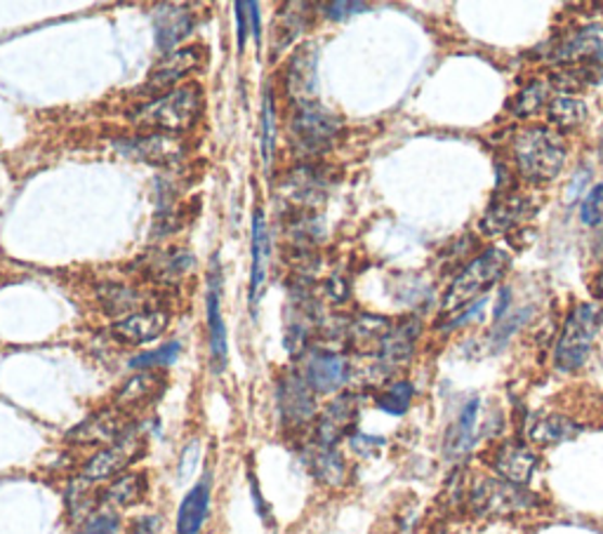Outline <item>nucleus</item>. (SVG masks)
<instances>
[{"label": "nucleus", "mask_w": 603, "mask_h": 534, "mask_svg": "<svg viewBox=\"0 0 603 534\" xmlns=\"http://www.w3.org/2000/svg\"><path fill=\"white\" fill-rule=\"evenodd\" d=\"M547 97H550V86H547V83H530L516 94V100L512 104V112L518 118L536 116L540 108L547 104Z\"/></svg>", "instance_id": "2f4dec72"}, {"label": "nucleus", "mask_w": 603, "mask_h": 534, "mask_svg": "<svg viewBox=\"0 0 603 534\" xmlns=\"http://www.w3.org/2000/svg\"><path fill=\"white\" fill-rule=\"evenodd\" d=\"M305 377L313 393H335L347 385L351 377V365L342 353L328 349H313L305 361Z\"/></svg>", "instance_id": "1a4fd4ad"}, {"label": "nucleus", "mask_w": 603, "mask_h": 534, "mask_svg": "<svg viewBox=\"0 0 603 534\" xmlns=\"http://www.w3.org/2000/svg\"><path fill=\"white\" fill-rule=\"evenodd\" d=\"M413 395H415V389L410 381H396V385H392L389 389H385L377 395L375 403L382 413L401 417L408 413L410 403H413Z\"/></svg>", "instance_id": "7c9ffc66"}, {"label": "nucleus", "mask_w": 603, "mask_h": 534, "mask_svg": "<svg viewBox=\"0 0 603 534\" xmlns=\"http://www.w3.org/2000/svg\"><path fill=\"white\" fill-rule=\"evenodd\" d=\"M514 160L524 180L550 182L564 168L566 146L550 128L533 126L521 130L514 140Z\"/></svg>", "instance_id": "f257e3e1"}, {"label": "nucleus", "mask_w": 603, "mask_h": 534, "mask_svg": "<svg viewBox=\"0 0 603 534\" xmlns=\"http://www.w3.org/2000/svg\"><path fill=\"white\" fill-rule=\"evenodd\" d=\"M349 443H351V450H354V452H359V455H363V457L373 455L375 450H380L382 445H385V441H382V438L363 435V433H354V435L349 438Z\"/></svg>", "instance_id": "ea45409f"}, {"label": "nucleus", "mask_w": 603, "mask_h": 534, "mask_svg": "<svg viewBox=\"0 0 603 534\" xmlns=\"http://www.w3.org/2000/svg\"><path fill=\"white\" fill-rule=\"evenodd\" d=\"M470 504L482 516H512L536 506V497L524 487L502 481V478H482L472 492Z\"/></svg>", "instance_id": "423d86ee"}, {"label": "nucleus", "mask_w": 603, "mask_h": 534, "mask_svg": "<svg viewBox=\"0 0 603 534\" xmlns=\"http://www.w3.org/2000/svg\"><path fill=\"white\" fill-rule=\"evenodd\" d=\"M245 3H236V19H239V48L243 50L245 45V34H248V26H245Z\"/></svg>", "instance_id": "c03bdc74"}, {"label": "nucleus", "mask_w": 603, "mask_h": 534, "mask_svg": "<svg viewBox=\"0 0 603 534\" xmlns=\"http://www.w3.org/2000/svg\"><path fill=\"white\" fill-rule=\"evenodd\" d=\"M168 323H170V313L166 309H146L118 321L112 327V333L118 341H123V344L142 347L166 333Z\"/></svg>", "instance_id": "ddd939ff"}, {"label": "nucleus", "mask_w": 603, "mask_h": 534, "mask_svg": "<svg viewBox=\"0 0 603 534\" xmlns=\"http://www.w3.org/2000/svg\"><path fill=\"white\" fill-rule=\"evenodd\" d=\"M547 118L559 128H580L587 120V104L564 94V97H556L547 104Z\"/></svg>", "instance_id": "c756f323"}, {"label": "nucleus", "mask_w": 603, "mask_h": 534, "mask_svg": "<svg viewBox=\"0 0 603 534\" xmlns=\"http://www.w3.org/2000/svg\"><path fill=\"white\" fill-rule=\"evenodd\" d=\"M594 287H596V292H599V295L603 297V273H601V276H599V278H596V283H594Z\"/></svg>", "instance_id": "09e8293b"}, {"label": "nucleus", "mask_w": 603, "mask_h": 534, "mask_svg": "<svg viewBox=\"0 0 603 534\" xmlns=\"http://www.w3.org/2000/svg\"><path fill=\"white\" fill-rule=\"evenodd\" d=\"M339 128V118L317 102L297 104L291 118V134L295 136L297 148L311 156L331 148L337 140Z\"/></svg>", "instance_id": "39448f33"}, {"label": "nucleus", "mask_w": 603, "mask_h": 534, "mask_svg": "<svg viewBox=\"0 0 603 534\" xmlns=\"http://www.w3.org/2000/svg\"><path fill=\"white\" fill-rule=\"evenodd\" d=\"M307 464H309L311 476L317 478V481H321L325 485L345 483L347 467H345V459H342V455L335 447H325V445L317 443V447H311L307 452Z\"/></svg>", "instance_id": "393cba45"}, {"label": "nucleus", "mask_w": 603, "mask_h": 534, "mask_svg": "<svg viewBox=\"0 0 603 534\" xmlns=\"http://www.w3.org/2000/svg\"><path fill=\"white\" fill-rule=\"evenodd\" d=\"M392 330V323L387 318H377V316H361L349 327V337L351 344L359 349H380L382 339L387 337V333Z\"/></svg>", "instance_id": "c85d7f7f"}, {"label": "nucleus", "mask_w": 603, "mask_h": 534, "mask_svg": "<svg viewBox=\"0 0 603 534\" xmlns=\"http://www.w3.org/2000/svg\"><path fill=\"white\" fill-rule=\"evenodd\" d=\"M217 257L213 259L210 278H208V297H205V309H208V335H210V359L215 373H222L229 359L227 344V327L222 318V276H219Z\"/></svg>", "instance_id": "9b49d317"}, {"label": "nucleus", "mask_w": 603, "mask_h": 534, "mask_svg": "<svg viewBox=\"0 0 603 534\" xmlns=\"http://www.w3.org/2000/svg\"><path fill=\"white\" fill-rule=\"evenodd\" d=\"M285 86L297 104L311 102V94L317 90V52L311 45L295 50L291 62H287Z\"/></svg>", "instance_id": "412c9836"}, {"label": "nucleus", "mask_w": 603, "mask_h": 534, "mask_svg": "<svg viewBox=\"0 0 603 534\" xmlns=\"http://www.w3.org/2000/svg\"><path fill=\"white\" fill-rule=\"evenodd\" d=\"M149 483L144 473H123L114 478L112 483L102 490V502L118 506V509H130V506L140 504L146 495Z\"/></svg>", "instance_id": "a878e982"}, {"label": "nucleus", "mask_w": 603, "mask_h": 534, "mask_svg": "<svg viewBox=\"0 0 603 534\" xmlns=\"http://www.w3.org/2000/svg\"><path fill=\"white\" fill-rule=\"evenodd\" d=\"M580 217H582V224L587 226H596L601 219H603V184L594 186L582 200V208H580Z\"/></svg>", "instance_id": "4c0bfd02"}, {"label": "nucleus", "mask_w": 603, "mask_h": 534, "mask_svg": "<svg viewBox=\"0 0 603 534\" xmlns=\"http://www.w3.org/2000/svg\"><path fill=\"white\" fill-rule=\"evenodd\" d=\"M166 387V379H163L156 369H142V373L132 375L126 385H123L116 393V407L120 413H132V409H140L154 403Z\"/></svg>", "instance_id": "aec40b11"}, {"label": "nucleus", "mask_w": 603, "mask_h": 534, "mask_svg": "<svg viewBox=\"0 0 603 534\" xmlns=\"http://www.w3.org/2000/svg\"><path fill=\"white\" fill-rule=\"evenodd\" d=\"M118 144H123V154L144 160L149 166H170V162H177L184 154L182 142H177L170 134H149L140 136V140H126Z\"/></svg>", "instance_id": "f3484780"}, {"label": "nucleus", "mask_w": 603, "mask_h": 534, "mask_svg": "<svg viewBox=\"0 0 603 534\" xmlns=\"http://www.w3.org/2000/svg\"><path fill=\"white\" fill-rule=\"evenodd\" d=\"M580 427L575 421L559 417V415H550V417H540L530 424V441L538 445H556L570 441V438L578 435Z\"/></svg>", "instance_id": "bb28decb"}, {"label": "nucleus", "mask_w": 603, "mask_h": 534, "mask_svg": "<svg viewBox=\"0 0 603 534\" xmlns=\"http://www.w3.org/2000/svg\"><path fill=\"white\" fill-rule=\"evenodd\" d=\"M530 313H533L530 309H521L518 313H512V318H506L504 323H498V327H496V330H492V335H490L492 347L502 349V347L506 344V341H510V337L518 330V327L528 323Z\"/></svg>", "instance_id": "e433bc0d"}, {"label": "nucleus", "mask_w": 603, "mask_h": 534, "mask_svg": "<svg viewBox=\"0 0 603 534\" xmlns=\"http://www.w3.org/2000/svg\"><path fill=\"white\" fill-rule=\"evenodd\" d=\"M120 516L114 509H100L88 516L74 534H118Z\"/></svg>", "instance_id": "f704fd0d"}, {"label": "nucleus", "mask_w": 603, "mask_h": 534, "mask_svg": "<svg viewBox=\"0 0 603 534\" xmlns=\"http://www.w3.org/2000/svg\"><path fill=\"white\" fill-rule=\"evenodd\" d=\"M201 64V48H182V50H175L170 54H166L156 66L154 71H151L149 80L144 90L156 94L166 88H172L175 83H180V80L189 74L194 71V68Z\"/></svg>", "instance_id": "a211bd4d"}, {"label": "nucleus", "mask_w": 603, "mask_h": 534, "mask_svg": "<svg viewBox=\"0 0 603 534\" xmlns=\"http://www.w3.org/2000/svg\"><path fill=\"white\" fill-rule=\"evenodd\" d=\"M599 330V309L592 304H578L564 323V330L556 341L554 363L561 373H575L589 359Z\"/></svg>", "instance_id": "20e7f679"}, {"label": "nucleus", "mask_w": 603, "mask_h": 534, "mask_svg": "<svg viewBox=\"0 0 603 534\" xmlns=\"http://www.w3.org/2000/svg\"><path fill=\"white\" fill-rule=\"evenodd\" d=\"M130 427H128L126 413H120L118 407H108V409H102V413H94L88 419L80 421L78 427L68 433V441L76 445H86V447L112 445Z\"/></svg>", "instance_id": "9d476101"}, {"label": "nucleus", "mask_w": 603, "mask_h": 534, "mask_svg": "<svg viewBox=\"0 0 603 534\" xmlns=\"http://www.w3.org/2000/svg\"><path fill=\"white\" fill-rule=\"evenodd\" d=\"M267 262H269V234L265 212L257 210L253 214V269H251V307L262 299V290L267 283Z\"/></svg>", "instance_id": "b1692460"}, {"label": "nucleus", "mask_w": 603, "mask_h": 534, "mask_svg": "<svg viewBox=\"0 0 603 534\" xmlns=\"http://www.w3.org/2000/svg\"><path fill=\"white\" fill-rule=\"evenodd\" d=\"M554 60L566 62L568 66H603V26L592 24L568 36L554 50Z\"/></svg>", "instance_id": "2eb2a0df"}, {"label": "nucleus", "mask_w": 603, "mask_h": 534, "mask_svg": "<svg viewBox=\"0 0 603 534\" xmlns=\"http://www.w3.org/2000/svg\"><path fill=\"white\" fill-rule=\"evenodd\" d=\"M302 3L291 5V12H285L277 29V50H285L295 43V38L307 29V12H299Z\"/></svg>", "instance_id": "473e14b6"}, {"label": "nucleus", "mask_w": 603, "mask_h": 534, "mask_svg": "<svg viewBox=\"0 0 603 534\" xmlns=\"http://www.w3.org/2000/svg\"><path fill=\"white\" fill-rule=\"evenodd\" d=\"M203 106V92L196 83L175 88L154 102L140 106L132 120L137 126L154 128L161 134H180L194 126Z\"/></svg>", "instance_id": "f03ea898"}, {"label": "nucleus", "mask_w": 603, "mask_h": 534, "mask_svg": "<svg viewBox=\"0 0 603 534\" xmlns=\"http://www.w3.org/2000/svg\"><path fill=\"white\" fill-rule=\"evenodd\" d=\"M245 10H248L253 36H255V40H259V5L257 3H245Z\"/></svg>", "instance_id": "49530a36"}, {"label": "nucleus", "mask_w": 603, "mask_h": 534, "mask_svg": "<svg viewBox=\"0 0 603 534\" xmlns=\"http://www.w3.org/2000/svg\"><path fill=\"white\" fill-rule=\"evenodd\" d=\"M253 485V499H255V509H257V513H259V518H269V506H267V502L262 499V495H259V490H257V483L255 481H251Z\"/></svg>", "instance_id": "a18cd8bd"}, {"label": "nucleus", "mask_w": 603, "mask_h": 534, "mask_svg": "<svg viewBox=\"0 0 603 534\" xmlns=\"http://www.w3.org/2000/svg\"><path fill=\"white\" fill-rule=\"evenodd\" d=\"M510 264H512V257L498 248H490L482 257H476L474 262L464 266L458 273V278L450 283L444 297V309L458 311L460 307L470 304V301H474L476 297H482L504 276Z\"/></svg>", "instance_id": "7ed1b4c3"}, {"label": "nucleus", "mask_w": 603, "mask_h": 534, "mask_svg": "<svg viewBox=\"0 0 603 534\" xmlns=\"http://www.w3.org/2000/svg\"><path fill=\"white\" fill-rule=\"evenodd\" d=\"M182 347L177 344V341H170V344H163L161 349L156 351H146V353H140V355H134V359L130 361V367L132 369H161V367H168L177 361V355H180Z\"/></svg>", "instance_id": "72a5a7b5"}, {"label": "nucleus", "mask_w": 603, "mask_h": 534, "mask_svg": "<svg viewBox=\"0 0 603 534\" xmlns=\"http://www.w3.org/2000/svg\"><path fill=\"white\" fill-rule=\"evenodd\" d=\"M156 45L161 52H170L194 29V12L187 5H161L156 10Z\"/></svg>", "instance_id": "4be33fe9"}, {"label": "nucleus", "mask_w": 603, "mask_h": 534, "mask_svg": "<svg viewBox=\"0 0 603 534\" xmlns=\"http://www.w3.org/2000/svg\"><path fill=\"white\" fill-rule=\"evenodd\" d=\"M536 208L530 205V198L516 194V191H500V194L490 200L488 210L484 214L482 229L486 234H506L512 231L516 224L528 219Z\"/></svg>", "instance_id": "f8f14e48"}, {"label": "nucleus", "mask_w": 603, "mask_h": 534, "mask_svg": "<svg viewBox=\"0 0 603 534\" xmlns=\"http://www.w3.org/2000/svg\"><path fill=\"white\" fill-rule=\"evenodd\" d=\"M538 457L528 445L524 443H504L492 455V469L498 471L502 481L524 487L530 483L533 473H536Z\"/></svg>", "instance_id": "dca6fc26"}, {"label": "nucleus", "mask_w": 603, "mask_h": 534, "mask_svg": "<svg viewBox=\"0 0 603 534\" xmlns=\"http://www.w3.org/2000/svg\"><path fill=\"white\" fill-rule=\"evenodd\" d=\"M420 321L418 318H406L396 327L387 333V337L382 339V344L377 349L380 363L387 369H394L399 365H406L410 361V355L415 351V341L420 337Z\"/></svg>", "instance_id": "5701e85b"}, {"label": "nucleus", "mask_w": 603, "mask_h": 534, "mask_svg": "<svg viewBox=\"0 0 603 534\" xmlns=\"http://www.w3.org/2000/svg\"><path fill=\"white\" fill-rule=\"evenodd\" d=\"M161 528H163V520L158 516H144L134 520L128 534H161Z\"/></svg>", "instance_id": "a19ab883"}, {"label": "nucleus", "mask_w": 603, "mask_h": 534, "mask_svg": "<svg viewBox=\"0 0 603 534\" xmlns=\"http://www.w3.org/2000/svg\"><path fill=\"white\" fill-rule=\"evenodd\" d=\"M273 142H277V116H273L271 92H267L262 104V158L267 168L271 166L273 158Z\"/></svg>", "instance_id": "c9c22d12"}, {"label": "nucleus", "mask_w": 603, "mask_h": 534, "mask_svg": "<svg viewBox=\"0 0 603 534\" xmlns=\"http://www.w3.org/2000/svg\"><path fill=\"white\" fill-rule=\"evenodd\" d=\"M589 174H592V172L585 170V168H580L578 172H575L573 182H570V188H568V196H570V198H578V196H582V188L587 186Z\"/></svg>", "instance_id": "37998d69"}, {"label": "nucleus", "mask_w": 603, "mask_h": 534, "mask_svg": "<svg viewBox=\"0 0 603 534\" xmlns=\"http://www.w3.org/2000/svg\"><path fill=\"white\" fill-rule=\"evenodd\" d=\"M277 405L281 421L287 429H305L317 417V401L313 391L297 373H287L277 385Z\"/></svg>", "instance_id": "6e6552de"}, {"label": "nucleus", "mask_w": 603, "mask_h": 534, "mask_svg": "<svg viewBox=\"0 0 603 534\" xmlns=\"http://www.w3.org/2000/svg\"><path fill=\"white\" fill-rule=\"evenodd\" d=\"M144 452V438L137 433L132 427L123 433L116 443L100 450L84 469V481L100 483V481H114V478L128 471L130 464L142 457Z\"/></svg>", "instance_id": "0eeeda50"}, {"label": "nucleus", "mask_w": 603, "mask_h": 534, "mask_svg": "<svg viewBox=\"0 0 603 534\" xmlns=\"http://www.w3.org/2000/svg\"><path fill=\"white\" fill-rule=\"evenodd\" d=\"M594 255H596V259H603V234L599 236V240L594 245Z\"/></svg>", "instance_id": "de8ad7c7"}, {"label": "nucleus", "mask_w": 603, "mask_h": 534, "mask_svg": "<svg viewBox=\"0 0 603 534\" xmlns=\"http://www.w3.org/2000/svg\"><path fill=\"white\" fill-rule=\"evenodd\" d=\"M601 156H603V130H601Z\"/></svg>", "instance_id": "8fccbe9b"}, {"label": "nucleus", "mask_w": 603, "mask_h": 534, "mask_svg": "<svg viewBox=\"0 0 603 534\" xmlns=\"http://www.w3.org/2000/svg\"><path fill=\"white\" fill-rule=\"evenodd\" d=\"M198 443H191L187 450H184V455H182V469H180V476L187 478L191 471H194V464L198 461Z\"/></svg>", "instance_id": "79ce46f5"}, {"label": "nucleus", "mask_w": 603, "mask_h": 534, "mask_svg": "<svg viewBox=\"0 0 603 534\" xmlns=\"http://www.w3.org/2000/svg\"><path fill=\"white\" fill-rule=\"evenodd\" d=\"M356 417H359V401L349 393L339 395L323 409V415L317 421V443L335 447L354 429Z\"/></svg>", "instance_id": "4468645a"}, {"label": "nucleus", "mask_w": 603, "mask_h": 534, "mask_svg": "<svg viewBox=\"0 0 603 534\" xmlns=\"http://www.w3.org/2000/svg\"><path fill=\"white\" fill-rule=\"evenodd\" d=\"M368 5L365 3H331V5H325V17H331L335 22H345L349 19L351 15H359V12H365Z\"/></svg>", "instance_id": "58836bf2"}, {"label": "nucleus", "mask_w": 603, "mask_h": 534, "mask_svg": "<svg viewBox=\"0 0 603 534\" xmlns=\"http://www.w3.org/2000/svg\"><path fill=\"white\" fill-rule=\"evenodd\" d=\"M213 499V478L205 473L201 481L187 492V497L177 511V534H201L205 520L210 513Z\"/></svg>", "instance_id": "6ab92c4d"}, {"label": "nucleus", "mask_w": 603, "mask_h": 534, "mask_svg": "<svg viewBox=\"0 0 603 534\" xmlns=\"http://www.w3.org/2000/svg\"><path fill=\"white\" fill-rule=\"evenodd\" d=\"M476 413H478V401H470L467 405H464L456 427L450 429L448 445H446L450 457H462V455H467V452L472 450V445H474Z\"/></svg>", "instance_id": "cd10ccee"}]
</instances>
